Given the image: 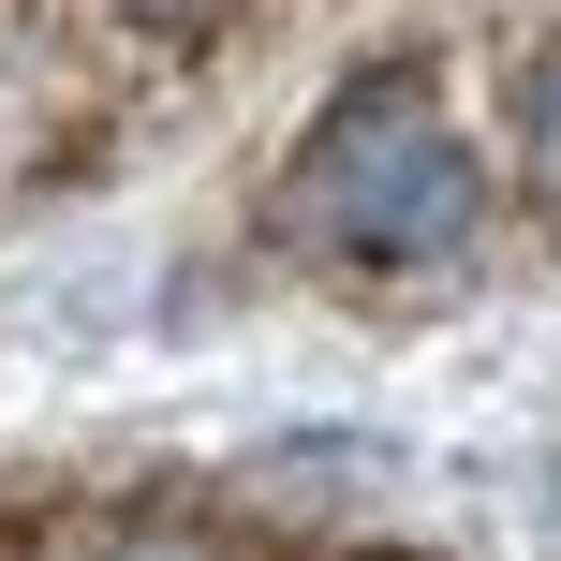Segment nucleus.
I'll use <instances>...</instances> for the list:
<instances>
[{
  "mask_svg": "<svg viewBox=\"0 0 561 561\" xmlns=\"http://www.w3.org/2000/svg\"><path fill=\"white\" fill-rule=\"evenodd\" d=\"M118 15H134V30H222L237 0H118Z\"/></svg>",
  "mask_w": 561,
  "mask_h": 561,
  "instance_id": "nucleus-4",
  "label": "nucleus"
},
{
  "mask_svg": "<svg viewBox=\"0 0 561 561\" xmlns=\"http://www.w3.org/2000/svg\"><path fill=\"white\" fill-rule=\"evenodd\" d=\"M266 222H280V252H310L340 280H444L488 222V163H473V134L444 118L428 75H355L296 134Z\"/></svg>",
  "mask_w": 561,
  "mask_h": 561,
  "instance_id": "nucleus-1",
  "label": "nucleus"
},
{
  "mask_svg": "<svg viewBox=\"0 0 561 561\" xmlns=\"http://www.w3.org/2000/svg\"><path fill=\"white\" fill-rule=\"evenodd\" d=\"M340 561H428V547H340Z\"/></svg>",
  "mask_w": 561,
  "mask_h": 561,
  "instance_id": "nucleus-5",
  "label": "nucleus"
},
{
  "mask_svg": "<svg viewBox=\"0 0 561 561\" xmlns=\"http://www.w3.org/2000/svg\"><path fill=\"white\" fill-rule=\"evenodd\" d=\"M503 134H517V178H533V207L561 222V30L533 59H517V104H503Z\"/></svg>",
  "mask_w": 561,
  "mask_h": 561,
  "instance_id": "nucleus-3",
  "label": "nucleus"
},
{
  "mask_svg": "<svg viewBox=\"0 0 561 561\" xmlns=\"http://www.w3.org/2000/svg\"><path fill=\"white\" fill-rule=\"evenodd\" d=\"M30 561H252L222 517H178V503H104V517H59Z\"/></svg>",
  "mask_w": 561,
  "mask_h": 561,
  "instance_id": "nucleus-2",
  "label": "nucleus"
}]
</instances>
